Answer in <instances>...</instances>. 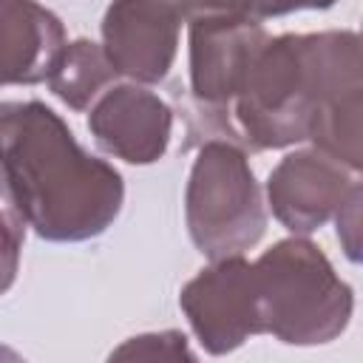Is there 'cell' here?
<instances>
[{"label":"cell","instance_id":"cell-13","mask_svg":"<svg viewBox=\"0 0 363 363\" xmlns=\"http://www.w3.org/2000/svg\"><path fill=\"white\" fill-rule=\"evenodd\" d=\"M335 0H255L252 3V17H267V14H284L301 6L318 9V6H332Z\"/></svg>","mask_w":363,"mask_h":363},{"label":"cell","instance_id":"cell-8","mask_svg":"<svg viewBox=\"0 0 363 363\" xmlns=\"http://www.w3.org/2000/svg\"><path fill=\"white\" fill-rule=\"evenodd\" d=\"M65 51L60 20L34 0H0V85L48 79Z\"/></svg>","mask_w":363,"mask_h":363},{"label":"cell","instance_id":"cell-11","mask_svg":"<svg viewBox=\"0 0 363 363\" xmlns=\"http://www.w3.org/2000/svg\"><path fill=\"white\" fill-rule=\"evenodd\" d=\"M17 247H20V227L11 218L9 207H0V292L14 278V269H17Z\"/></svg>","mask_w":363,"mask_h":363},{"label":"cell","instance_id":"cell-7","mask_svg":"<svg viewBox=\"0 0 363 363\" xmlns=\"http://www.w3.org/2000/svg\"><path fill=\"white\" fill-rule=\"evenodd\" d=\"M96 142L125 162H156L170 136L167 105L142 88H116L88 119Z\"/></svg>","mask_w":363,"mask_h":363},{"label":"cell","instance_id":"cell-10","mask_svg":"<svg viewBox=\"0 0 363 363\" xmlns=\"http://www.w3.org/2000/svg\"><path fill=\"white\" fill-rule=\"evenodd\" d=\"M116 68L111 65V60L88 40H79L74 45H68L54 68L51 88L57 91V96H62L71 108H85V102L111 79Z\"/></svg>","mask_w":363,"mask_h":363},{"label":"cell","instance_id":"cell-3","mask_svg":"<svg viewBox=\"0 0 363 363\" xmlns=\"http://www.w3.org/2000/svg\"><path fill=\"white\" fill-rule=\"evenodd\" d=\"M190 235L201 252L218 258L241 252L264 233L255 179L244 156L221 142L201 150L187 190Z\"/></svg>","mask_w":363,"mask_h":363},{"label":"cell","instance_id":"cell-6","mask_svg":"<svg viewBox=\"0 0 363 363\" xmlns=\"http://www.w3.org/2000/svg\"><path fill=\"white\" fill-rule=\"evenodd\" d=\"M193 91L201 99H230L264 48V28L247 14H201L190 28Z\"/></svg>","mask_w":363,"mask_h":363},{"label":"cell","instance_id":"cell-1","mask_svg":"<svg viewBox=\"0 0 363 363\" xmlns=\"http://www.w3.org/2000/svg\"><path fill=\"white\" fill-rule=\"evenodd\" d=\"M0 170L17 213L51 241L99 235L122 204L119 173L40 102H0Z\"/></svg>","mask_w":363,"mask_h":363},{"label":"cell","instance_id":"cell-5","mask_svg":"<svg viewBox=\"0 0 363 363\" xmlns=\"http://www.w3.org/2000/svg\"><path fill=\"white\" fill-rule=\"evenodd\" d=\"M179 17V9L167 0H116L102 26L105 57L116 71L136 79H162L176 51Z\"/></svg>","mask_w":363,"mask_h":363},{"label":"cell","instance_id":"cell-9","mask_svg":"<svg viewBox=\"0 0 363 363\" xmlns=\"http://www.w3.org/2000/svg\"><path fill=\"white\" fill-rule=\"evenodd\" d=\"M269 199L275 216L289 230L309 233L320 227L335 201L343 199V179L323 156L298 153L284 159L269 176Z\"/></svg>","mask_w":363,"mask_h":363},{"label":"cell","instance_id":"cell-12","mask_svg":"<svg viewBox=\"0 0 363 363\" xmlns=\"http://www.w3.org/2000/svg\"><path fill=\"white\" fill-rule=\"evenodd\" d=\"M179 9V14H250L255 0H167Z\"/></svg>","mask_w":363,"mask_h":363},{"label":"cell","instance_id":"cell-2","mask_svg":"<svg viewBox=\"0 0 363 363\" xmlns=\"http://www.w3.org/2000/svg\"><path fill=\"white\" fill-rule=\"evenodd\" d=\"M258 326L286 343H309L303 315H320L332 332L349 315V289L332 275L326 258L306 241L275 244L255 267Z\"/></svg>","mask_w":363,"mask_h":363},{"label":"cell","instance_id":"cell-4","mask_svg":"<svg viewBox=\"0 0 363 363\" xmlns=\"http://www.w3.org/2000/svg\"><path fill=\"white\" fill-rule=\"evenodd\" d=\"M182 303L210 352H227L250 332H261L255 312V275L241 258H227L184 289Z\"/></svg>","mask_w":363,"mask_h":363}]
</instances>
